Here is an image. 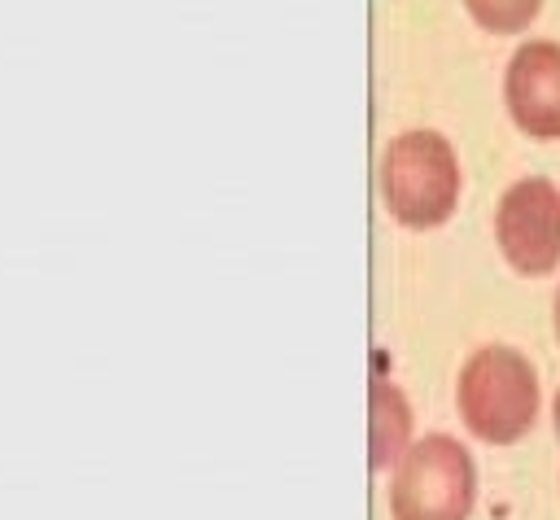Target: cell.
Here are the masks:
<instances>
[{"label": "cell", "instance_id": "cell-1", "mask_svg": "<svg viewBox=\"0 0 560 520\" xmlns=\"http://www.w3.org/2000/svg\"><path fill=\"white\" fill-rule=\"evenodd\" d=\"M455 406L477 441L512 446L538 419V371L512 345H481L459 371Z\"/></svg>", "mask_w": 560, "mask_h": 520}, {"label": "cell", "instance_id": "cell-2", "mask_svg": "<svg viewBox=\"0 0 560 520\" xmlns=\"http://www.w3.org/2000/svg\"><path fill=\"white\" fill-rule=\"evenodd\" d=\"M381 197L402 227H438L459 201V162L446 135L402 131L381 157Z\"/></svg>", "mask_w": 560, "mask_h": 520}, {"label": "cell", "instance_id": "cell-3", "mask_svg": "<svg viewBox=\"0 0 560 520\" xmlns=\"http://www.w3.org/2000/svg\"><path fill=\"white\" fill-rule=\"evenodd\" d=\"M472 503H477V468L455 437L429 433L398 454L389 481L394 520H468Z\"/></svg>", "mask_w": 560, "mask_h": 520}, {"label": "cell", "instance_id": "cell-4", "mask_svg": "<svg viewBox=\"0 0 560 520\" xmlns=\"http://www.w3.org/2000/svg\"><path fill=\"white\" fill-rule=\"evenodd\" d=\"M494 240L512 271L551 275L560 267V188L547 175H525L503 188Z\"/></svg>", "mask_w": 560, "mask_h": 520}, {"label": "cell", "instance_id": "cell-5", "mask_svg": "<svg viewBox=\"0 0 560 520\" xmlns=\"http://www.w3.org/2000/svg\"><path fill=\"white\" fill-rule=\"evenodd\" d=\"M503 105L534 140H560V39H525L503 70Z\"/></svg>", "mask_w": 560, "mask_h": 520}, {"label": "cell", "instance_id": "cell-6", "mask_svg": "<svg viewBox=\"0 0 560 520\" xmlns=\"http://www.w3.org/2000/svg\"><path fill=\"white\" fill-rule=\"evenodd\" d=\"M411 437V406L398 393V385L376 380L372 385V463L394 468Z\"/></svg>", "mask_w": 560, "mask_h": 520}, {"label": "cell", "instance_id": "cell-7", "mask_svg": "<svg viewBox=\"0 0 560 520\" xmlns=\"http://www.w3.org/2000/svg\"><path fill=\"white\" fill-rule=\"evenodd\" d=\"M464 9L472 13V22L481 31H490V35H516V31H525L538 17L542 0H464Z\"/></svg>", "mask_w": 560, "mask_h": 520}, {"label": "cell", "instance_id": "cell-8", "mask_svg": "<svg viewBox=\"0 0 560 520\" xmlns=\"http://www.w3.org/2000/svg\"><path fill=\"white\" fill-rule=\"evenodd\" d=\"M551 323H556V341H560V284H556V297H551Z\"/></svg>", "mask_w": 560, "mask_h": 520}, {"label": "cell", "instance_id": "cell-9", "mask_svg": "<svg viewBox=\"0 0 560 520\" xmlns=\"http://www.w3.org/2000/svg\"><path fill=\"white\" fill-rule=\"evenodd\" d=\"M551 419H556V437H560V393H556V402H551Z\"/></svg>", "mask_w": 560, "mask_h": 520}]
</instances>
